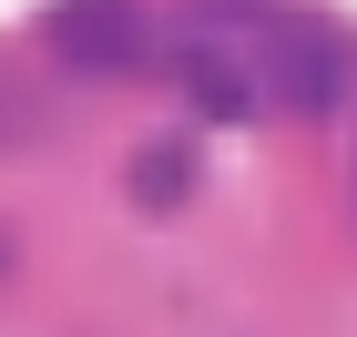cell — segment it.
I'll use <instances>...</instances> for the list:
<instances>
[{
  "label": "cell",
  "instance_id": "cell-1",
  "mask_svg": "<svg viewBox=\"0 0 357 337\" xmlns=\"http://www.w3.org/2000/svg\"><path fill=\"white\" fill-rule=\"evenodd\" d=\"M255 82H266V103L306 112V123H327V112L357 92V41H347L337 21L286 10V21H266V61H255Z\"/></svg>",
  "mask_w": 357,
  "mask_h": 337
},
{
  "label": "cell",
  "instance_id": "cell-2",
  "mask_svg": "<svg viewBox=\"0 0 357 337\" xmlns=\"http://www.w3.org/2000/svg\"><path fill=\"white\" fill-rule=\"evenodd\" d=\"M41 31L72 72H143L153 61V10L143 0H52Z\"/></svg>",
  "mask_w": 357,
  "mask_h": 337
},
{
  "label": "cell",
  "instance_id": "cell-3",
  "mask_svg": "<svg viewBox=\"0 0 357 337\" xmlns=\"http://www.w3.org/2000/svg\"><path fill=\"white\" fill-rule=\"evenodd\" d=\"M174 82H184V103L204 112V123H255V112H266L255 61H235L225 41H184V52H174Z\"/></svg>",
  "mask_w": 357,
  "mask_h": 337
},
{
  "label": "cell",
  "instance_id": "cell-4",
  "mask_svg": "<svg viewBox=\"0 0 357 337\" xmlns=\"http://www.w3.org/2000/svg\"><path fill=\"white\" fill-rule=\"evenodd\" d=\"M194 174H204L194 143H143V153H133V204H143V215H174V204L194 195Z\"/></svg>",
  "mask_w": 357,
  "mask_h": 337
},
{
  "label": "cell",
  "instance_id": "cell-5",
  "mask_svg": "<svg viewBox=\"0 0 357 337\" xmlns=\"http://www.w3.org/2000/svg\"><path fill=\"white\" fill-rule=\"evenodd\" d=\"M0 276H10V235H0Z\"/></svg>",
  "mask_w": 357,
  "mask_h": 337
}]
</instances>
